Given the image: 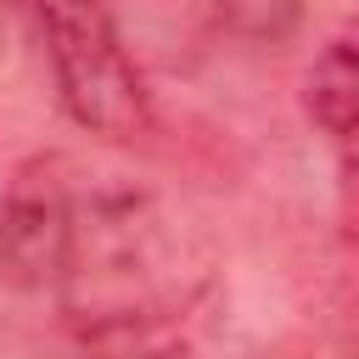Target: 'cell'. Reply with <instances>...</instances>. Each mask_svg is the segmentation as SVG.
<instances>
[{
	"instance_id": "cell-1",
	"label": "cell",
	"mask_w": 359,
	"mask_h": 359,
	"mask_svg": "<svg viewBox=\"0 0 359 359\" xmlns=\"http://www.w3.org/2000/svg\"><path fill=\"white\" fill-rule=\"evenodd\" d=\"M34 22L56 79V101L79 129L107 140H135L151 129L146 73L135 67L101 0H34Z\"/></svg>"
},
{
	"instance_id": "cell-2",
	"label": "cell",
	"mask_w": 359,
	"mask_h": 359,
	"mask_svg": "<svg viewBox=\"0 0 359 359\" xmlns=\"http://www.w3.org/2000/svg\"><path fill=\"white\" fill-rule=\"evenodd\" d=\"M79 196L56 174V163H28L0 196V275L22 292H45L67 280L73 264Z\"/></svg>"
},
{
	"instance_id": "cell-3",
	"label": "cell",
	"mask_w": 359,
	"mask_h": 359,
	"mask_svg": "<svg viewBox=\"0 0 359 359\" xmlns=\"http://www.w3.org/2000/svg\"><path fill=\"white\" fill-rule=\"evenodd\" d=\"M303 112L314 118L320 135H331L337 146L353 135V112H359V62H353V34H331L325 50L314 56V67L303 73Z\"/></svg>"
}]
</instances>
